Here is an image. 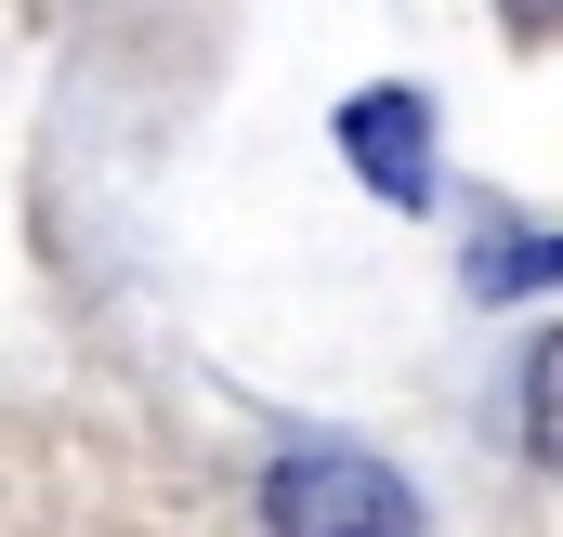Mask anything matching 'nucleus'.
Wrapping results in <instances>:
<instances>
[{"label":"nucleus","mask_w":563,"mask_h":537,"mask_svg":"<svg viewBox=\"0 0 563 537\" xmlns=\"http://www.w3.org/2000/svg\"><path fill=\"white\" fill-rule=\"evenodd\" d=\"M263 525L276 537H420V498L354 446H301L263 472Z\"/></svg>","instance_id":"nucleus-1"},{"label":"nucleus","mask_w":563,"mask_h":537,"mask_svg":"<svg viewBox=\"0 0 563 537\" xmlns=\"http://www.w3.org/2000/svg\"><path fill=\"white\" fill-rule=\"evenodd\" d=\"M341 144H354V171H367L394 210L432 197V119H420V92H354V106H341Z\"/></svg>","instance_id":"nucleus-2"},{"label":"nucleus","mask_w":563,"mask_h":537,"mask_svg":"<svg viewBox=\"0 0 563 537\" xmlns=\"http://www.w3.org/2000/svg\"><path fill=\"white\" fill-rule=\"evenodd\" d=\"M525 446L563 472V328H538V341H525Z\"/></svg>","instance_id":"nucleus-3"},{"label":"nucleus","mask_w":563,"mask_h":537,"mask_svg":"<svg viewBox=\"0 0 563 537\" xmlns=\"http://www.w3.org/2000/svg\"><path fill=\"white\" fill-rule=\"evenodd\" d=\"M525 275H563V237H511V250L485 263V288H525Z\"/></svg>","instance_id":"nucleus-4"}]
</instances>
